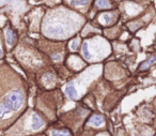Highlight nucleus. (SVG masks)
Here are the masks:
<instances>
[{
  "mask_svg": "<svg viewBox=\"0 0 156 136\" xmlns=\"http://www.w3.org/2000/svg\"><path fill=\"white\" fill-rule=\"evenodd\" d=\"M43 126V120L41 119V117L37 114H34L33 117H32V128L34 130H39L42 128Z\"/></svg>",
  "mask_w": 156,
  "mask_h": 136,
  "instance_id": "obj_4",
  "label": "nucleus"
},
{
  "mask_svg": "<svg viewBox=\"0 0 156 136\" xmlns=\"http://www.w3.org/2000/svg\"><path fill=\"white\" fill-rule=\"evenodd\" d=\"M156 58L155 57H150L149 59L146 60V61H144V62L141 64V66H140V70H146V69H149V66L152 64L153 62H155Z\"/></svg>",
  "mask_w": 156,
  "mask_h": 136,
  "instance_id": "obj_7",
  "label": "nucleus"
},
{
  "mask_svg": "<svg viewBox=\"0 0 156 136\" xmlns=\"http://www.w3.org/2000/svg\"><path fill=\"white\" fill-rule=\"evenodd\" d=\"M2 56V52H1V50H0V57Z\"/></svg>",
  "mask_w": 156,
  "mask_h": 136,
  "instance_id": "obj_14",
  "label": "nucleus"
},
{
  "mask_svg": "<svg viewBox=\"0 0 156 136\" xmlns=\"http://www.w3.org/2000/svg\"><path fill=\"white\" fill-rule=\"evenodd\" d=\"M104 118L102 116H98V115H95V116H93L90 118L89 120V123L90 124H93V126H100L102 123H104Z\"/></svg>",
  "mask_w": 156,
  "mask_h": 136,
  "instance_id": "obj_5",
  "label": "nucleus"
},
{
  "mask_svg": "<svg viewBox=\"0 0 156 136\" xmlns=\"http://www.w3.org/2000/svg\"><path fill=\"white\" fill-rule=\"evenodd\" d=\"M24 101H25V96L20 90H12L4 100V102L10 106L12 110H17L20 108V106L24 104Z\"/></svg>",
  "mask_w": 156,
  "mask_h": 136,
  "instance_id": "obj_1",
  "label": "nucleus"
},
{
  "mask_svg": "<svg viewBox=\"0 0 156 136\" xmlns=\"http://www.w3.org/2000/svg\"><path fill=\"white\" fill-rule=\"evenodd\" d=\"M51 136H71L69 131L62 130V131H58V130H53L51 131Z\"/></svg>",
  "mask_w": 156,
  "mask_h": 136,
  "instance_id": "obj_8",
  "label": "nucleus"
},
{
  "mask_svg": "<svg viewBox=\"0 0 156 136\" xmlns=\"http://www.w3.org/2000/svg\"><path fill=\"white\" fill-rule=\"evenodd\" d=\"M67 96L72 98V99H75L77 96V92H76V89H75V87L72 83H70L69 85L67 86Z\"/></svg>",
  "mask_w": 156,
  "mask_h": 136,
  "instance_id": "obj_6",
  "label": "nucleus"
},
{
  "mask_svg": "<svg viewBox=\"0 0 156 136\" xmlns=\"http://www.w3.org/2000/svg\"><path fill=\"white\" fill-rule=\"evenodd\" d=\"M83 54L86 58H90V53H89V48H88V43H87V42H85V43L83 44Z\"/></svg>",
  "mask_w": 156,
  "mask_h": 136,
  "instance_id": "obj_9",
  "label": "nucleus"
},
{
  "mask_svg": "<svg viewBox=\"0 0 156 136\" xmlns=\"http://www.w3.org/2000/svg\"><path fill=\"white\" fill-rule=\"evenodd\" d=\"M96 4H98L100 8H108L109 7V2L108 1H97Z\"/></svg>",
  "mask_w": 156,
  "mask_h": 136,
  "instance_id": "obj_10",
  "label": "nucleus"
},
{
  "mask_svg": "<svg viewBox=\"0 0 156 136\" xmlns=\"http://www.w3.org/2000/svg\"><path fill=\"white\" fill-rule=\"evenodd\" d=\"M6 38H7V43L12 46L14 45L15 41H16V36L14 34V32L11 29H7L6 30Z\"/></svg>",
  "mask_w": 156,
  "mask_h": 136,
  "instance_id": "obj_3",
  "label": "nucleus"
},
{
  "mask_svg": "<svg viewBox=\"0 0 156 136\" xmlns=\"http://www.w3.org/2000/svg\"><path fill=\"white\" fill-rule=\"evenodd\" d=\"M155 136H156V135H155Z\"/></svg>",
  "mask_w": 156,
  "mask_h": 136,
  "instance_id": "obj_15",
  "label": "nucleus"
},
{
  "mask_svg": "<svg viewBox=\"0 0 156 136\" xmlns=\"http://www.w3.org/2000/svg\"><path fill=\"white\" fill-rule=\"evenodd\" d=\"M11 112H12V109H11L10 106L4 101L0 103V118H3L4 116L9 115Z\"/></svg>",
  "mask_w": 156,
  "mask_h": 136,
  "instance_id": "obj_2",
  "label": "nucleus"
},
{
  "mask_svg": "<svg viewBox=\"0 0 156 136\" xmlns=\"http://www.w3.org/2000/svg\"><path fill=\"white\" fill-rule=\"evenodd\" d=\"M104 20H106V23L107 24H110V23H111V17H110L109 16V14H108V13H105V14H104Z\"/></svg>",
  "mask_w": 156,
  "mask_h": 136,
  "instance_id": "obj_11",
  "label": "nucleus"
},
{
  "mask_svg": "<svg viewBox=\"0 0 156 136\" xmlns=\"http://www.w3.org/2000/svg\"><path fill=\"white\" fill-rule=\"evenodd\" d=\"M71 47H72V50H76V47H77V41L76 40H74L73 42H72Z\"/></svg>",
  "mask_w": 156,
  "mask_h": 136,
  "instance_id": "obj_12",
  "label": "nucleus"
},
{
  "mask_svg": "<svg viewBox=\"0 0 156 136\" xmlns=\"http://www.w3.org/2000/svg\"><path fill=\"white\" fill-rule=\"evenodd\" d=\"M73 4H86L87 1H73Z\"/></svg>",
  "mask_w": 156,
  "mask_h": 136,
  "instance_id": "obj_13",
  "label": "nucleus"
}]
</instances>
